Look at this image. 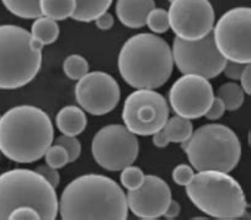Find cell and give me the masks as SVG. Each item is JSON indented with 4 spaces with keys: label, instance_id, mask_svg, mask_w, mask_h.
Returning <instances> with one entry per match:
<instances>
[{
    "label": "cell",
    "instance_id": "obj_15",
    "mask_svg": "<svg viewBox=\"0 0 251 220\" xmlns=\"http://www.w3.org/2000/svg\"><path fill=\"white\" fill-rule=\"evenodd\" d=\"M127 204L136 217L155 220L163 217L171 200V191L163 178L147 175L143 185L126 195Z\"/></svg>",
    "mask_w": 251,
    "mask_h": 220
},
{
    "label": "cell",
    "instance_id": "obj_36",
    "mask_svg": "<svg viewBox=\"0 0 251 220\" xmlns=\"http://www.w3.org/2000/svg\"><path fill=\"white\" fill-rule=\"evenodd\" d=\"M181 212V207L180 204H178L176 200L171 199L170 203H169L168 208H166L165 213H164L163 217H165L166 219L171 220V219H175V218L178 217V214H180Z\"/></svg>",
    "mask_w": 251,
    "mask_h": 220
},
{
    "label": "cell",
    "instance_id": "obj_38",
    "mask_svg": "<svg viewBox=\"0 0 251 220\" xmlns=\"http://www.w3.org/2000/svg\"><path fill=\"white\" fill-rule=\"evenodd\" d=\"M0 118H1V116H0Z\"/></svg>",
    "mask_w": 251,
    "mask_h": 220
},
{
    "label": "cell",
    "instance_id": "obj_19",
    "mask_svg": "<svg viewBox=\"0 0 251 220\" xmlns=\"http://www.w3.org/2000/svg\"><path fill=\"white\" fill-rule=\"evenodd\" d=\"M113 0H75L72 19L79 23H91L110 9Z\"/></svg>",
    "mask_w": 251,
    "mask_h": 220
},
{
    "label": "cell",
    "instance_id": "obj_24",
    "mask_svg": "<svg viewBox=\"0 0 251 220\" xmlns=\"http://www.w3.org/2000/svg\"><path fill=\"white\" fill-rule=\"evenodd\" d=\"M64 74L72 80H80L89 73V63L84 57L79 54H72L66 58L63 63Z\"/></svg>",
    "mask_w": 251,
    "mask_h": 220
},
{
    "label": "cell",
    "instance_id": "obj_6",
    "mask_svg": "<svg viewBox=\"0 0 251 220\" xmlns=\"http://www.w3.org/2000/svg\"><path fill=\"white\" fill-rule=\"evenodd\" d=\"M32 207L41 219L54 220L59 210L55 188L37 171L15 169L0 175V220L18 207Z\"/></svg>",
    "mask_w": 251,
    "mask_h": 220
},
{
    "label": "cell",
    "instance_id": "obj_8",
    "mask_svg": "<svg viewBox=\"0 0 251 220\" xmlns=\"http://www.w3.org/2000/svg\"><path fill=\"white\" fill-rule=\"evenodd\" d=\"M214 45L226 60L251 63V9L234 8L221 16L212 30Z\"/></svg>",
    "mask_w": 251,
    "mask_h": 220
},
{
    "label": "cell",
    "instance_id": "obj_32",
    "mask_svg": "<svg viewBox=\"0 0 251 220\" xmlns=\"http://www.w3.org/2000/svg\"><path fill=\"white\" fill-rule=\"evenodd\" d=\"M226 112V106H224L223 101L219 98H214L212 101L211 106H209L208 111L206 112V118L209 121H217L222 117Z\"/></svg>",
    "mask_w": 251,
    "mask_h": 220
},
{
    "label": "cell",
    "instance_id": "obj_1",
    "mask_svg": "<svg viewBox=\"0 0 251 220\" xmlns=\"http://www.w3.org/2000/svg\"><path fill=\"white\" fill-rule=\"evenodd\" d=\"M58 212L63 220H126L128 204L116 181L107 176L89 173L67 185L60 196Z\"/></svg>",
    "mask_w": 251,
    "mask_h": 220
},
{
    "label": "cell",
    "instance_id": "obj_4",
    "mask_svg": "<svg viewBox=\"0 0 251 220\" xmlns=\"http://www.w3.org/2000/svg\"><path fill=\"white\" fill-rule=\"evenodd\" d=\"M42 48L30 31L0 25V89L15 90L31 83L42 67Z\"/></svg>",
    "mask_w": 251,
    "mask_h": 220
},
{
    "label": "cell",
    "instance_id": "obj_22",
    "mask_svg": "<svg viewBox=\"0 0 251 220\" xmlns=\"http://www.w3.org/2000/svg\"><path fill=\"white\" fill-rule=\"evenodd\" d=\"M217 98L223 101L226 111H236L243 106L245 93L236 83H226L217 90Z\"/></svg>",
    "mask_w": 251,
    "mask_h": 220
},
{
    "label": "cell",
    "instance_id": "obj_34",
    "mask_svg": "<svg viewBox=\"0 0 251 220\" xmlns=\"http://www.w3.org/2000/svg\"><path fill=\"white\" fill-rule=\"evenodd\" d=\"M240 83H241V89L244 90V93H246V95H251V67L250 64H246V67L244 68L243 73L240 75Z\"/></svg>",
    "mask_w": 251,
    "mask_h": 220
},
{
    "label": "cell",
    "instance_id": "obj_27",
    "mask_svg": "<svg viewBox=\"0 0 251 220\" xmlns=\"http://www.w3.org/2000/svg\"><path fill=\"white\" fill-rule=\"evenodd\" d=\"M45 160L48 166L53 169H62L69 163L68 153L62 145H50L45 154Z\"/></svg>",
    "mask_w": 251,
    "mask_h": 220
},
{
    "label": "cell",
    "instance_id": "obj_5",
    "mask_svg": "<svg viewBox=\"0 0 251 220\" xmlns=\"http://www.w3.org/2000/svg\"><path fill=\"white\" fill-rule=\"evenodd\" d=\"M186 195L201 212L219 220H235L246 212L245 195L229 173L206 170L195 173Z\"/></svg>",
    "mask_w": 251,
    "mask_h": 220
},
{
    "label": "cell",
    "instance_id": "obj_28",
    "mask_svg": "<svg viewBox=\"0 0 251 220\" xmlns=\"http://www.w3.org/2000/svg\"><path fill=\"white\" fill-rule=\"evenodd\" d=\"M54 144L62 145L63 148L66 149L69 156V163H74L76 159H79L81 154V144L76 137H72V135L63 134L58 137L54 140Z\"/></svg>",
    "mask_w": 251,
    "mask_h": 220
},
{
    "label": "cell",
    "instance_id": "obj_9",
    "mask_svg": "<svg viewBox=\"0 0 251 220\" xmlns=\"http://www.w3.org/2000/svg\"><path fill=\"white\" fill-rule=\"evenodd\" d=\"M169 106L161 94L149 89H137L123 103L122 120L126 128L136 135H153L169 120Z\"/></svg>",
    "mask_w": 251,
    "mask_h": 220
},
{
    "label": "cell",
    "instance_id": "obj_21",
    "mask_svg": "<svg viewBox=\"0 0 251 220\" xmlns=\"http://www.w3.org/2000/svg\"><path fill=\"white\" fill-rule=\"evenodd\" d=\"M75 0H40V10L42 16L55 21L72 18L75 11Z\"/></svg>",
    "mask_w": 251,
    "mask_h": 220
},
{
    "label": "cell",
    "instance_id": "obj_25",
    "mask_svg": "<svg viewBox=\"0 0 251 220\" xmlns=\"http://www.w3.org/2000/svg\"><path fill=\"white\" fill-rule=\"evenodd\" d=\"M121 171H122L120 176L121 183H122L123 187L127 188L128 191L137 190V188H139L143 185L146 175H144L141 168L129 165Z\"/></svg>",
    "mask_w": 251,
    "mask_h": 220
},
{
    "label": "cell",
    "instance_id": "obj_17",
    "mask_svg": "<svg viewBox=\"0 0 251 220\" xmlns=\"http://www.w3.org/2000/svg\"><path fill=\"white\" fill-rule=\"evenodd\" d=\"M86 116L84 110L78 106H66L63 107L55 116V124L58 129L66 135H76L81 134L86 128Z\"/></svg>",
    "mask_w": 251,
    "mask_h": 220
},
{
    "label": "cell",
    "instance_id": "obj_30",
    "mask_svg": "<svg viewBox=\"0 0 251 220\" xmlns=\"http://www.w3.org/2000/svg\"><path fill=\"white\" fill-rule=\"evenodd\" d=\"M9 220H38L41 219V215L35 208L27 207H18L14 210H11L10 214L8 217Z\"/></svg>",
    "mask_w": 251,
    "mask_h": 220
},
{
    "label": "cell",
    "instance_id": "obj_29",
    "mask_svg": "<svg viewBox=\"0 0 251 220\" xmlns=\"http://www.w3.org/2000/svg\"><path fill=\"white\" fill-rule=\"evenodd\" d=\"M194 176V169H192L191 166L185 165V164L177 165L173 171V180L174 182L178 186H185L186 187L188 183L191 182Z\"/></svg>",
    "mask_w": 251,
    "mask_h": 220
},
{
    "label": "cell",
    "instance_id": "obj_33",
    "mask_svg": "<svg viewBox=\"0 0 251 220\" xmlns=\"http://www.w3.org/2000/svg\"><path fill=\"white\" fill-rule=\"evenodd\" d=\"M246 67V64L243 63H236V62H230V60H226V65H224L223 73L226 74V76L230 80H239L240 79L241 73H243L244 68Z\"/></svg>",
    "mask_w": 251,
    "mask_h": 220
},
{
    "label": "cell",
    "instance_id": "obj_7",
    "mask_svg": "<svg viewBox=\"0 0 251 220\" xmlns=\"http://www.w3.org/2000/svg\"><path fill=\"white\" fill-rule=\"evenodd\" d=\"M181 147L197 171L214 170L229 173L236 168L241 156L238 135L219 123L200 127L190 139L181 143Z\"/></svg>",
    "mask_w": 251,
    "mask_h": 220
},
{
    "label": "cell",
    "instance_id": "obj_37",
    "mask_svg": "<svg viewBox=\"0 0 251 220\" xmlns=\"http://www.w3.org/2000/svg\"><path fill=\"white\" fill-rule=\"evenodd\" d=\"M168 1H170V3H173V1H174V0H168Z\"/></svg>",
    "mask_w": 251,
    "mask_h": 220
},
{
    "label": "cell",
    "instance_id": "obj_26",
    "mask_svg": "<svg viewBox=\"0 0 251 220\" xmlns=\"http://www.w3.org/2000/svg\"><path fill=\"white\" fill-rule=\"evenodd\" d=\"M146 25H148V27L154 33L166 32L170 28V26H169L168 11L161 8H154L147 16Z\"/></svg>",
    "mask_w": 251,
    "mask_h": 220
},
{
    "label": "cell",
    "instance_id": "obj_16",
    "mask_svg": "<svg viewBox=\"0 0 251 220\" xmlns=\"http://www.w3.org/2000/svg\"><path fill=\"white\" fill-rule=\"evenodd\" d=\"M154 8V0H117L116 15L122 25L129 28H142L146 26L147 16Z\"/></svg>",
    "mask_w": 251,
    "mask_h": 220
},
{
    "label": "cell",
    "instance_id": "obj_20",
    "mask_svg": "<svg viewBox=\"0 0 251 220\" xmlns=\"http://www.w3.org/2000/svg\"><path fill=\"white\" fill-rule=\"evenodd\" d=\"M59 25L55 20H52L46 16H40L35 20L31 27V35L33 40L45 47L47 45H52L59 37Z\"/></svg>",
    "mask_w": 251,
    "mask_h": 220
},
{
    "label": "cell",
    "instance_id": "obj_12",
    "mask_svg": "<svg viewBox=\"0 0 251 220\" xmlns=\"http://www.w3.org/2000/svg\"><path fill=\"white\" fill-rule=\"evenodd\" d=\"M168 18L176 37L199 41L212 32L216 16L209 0H174Z\"/></svg>",
    "mask_w": 251,
    "mask_h": 220
},
{
    "label": "cell",
    "instance_id": "obj_14",
    "mask_svg": "<svg viewBox=\"0 0 251 220\" xmlns=\"http://www.w3.org/2000/svg\"><path fill=\"white\" fill-rule=\"evenodd\" d=\"M75 98L79 106L90 115H107L120 102V85L107 73H88L76 83Z\"/></svg>",
    "mask_w": 251,
    "mask_h": 220
},
{
    "label": "cell",
    "instance_id": "obj_10",
    "mask_svg": "<svg viewBox=\"0 0 251 220\" xmlns=\"http://www.w3.org/2000/svg\"><path fill=\"white\" fill-rule=\"evenodd\" d=\"M91 151L96 164L107 171H121L132 165L139 154L137 135L126 125L110 124L94 135Z\"/></svg>",
    "mask_w": 251,
    "mask_h": 220
},
{
    "label": "cell",
    "instance_id": "obj_23",
    "mask_svg": "<svg viewBox=\"0 0 251 220\" xmlns=\"http://www.w3.org/2000/svg\"><path fill=\"white\" fill-rule=\"evenodd\" d=\"M13 15L21 19H37L42 16L40 0H1Z\"/></svg>",
    "mask_w": 251,
    "mask_h": 220
},
{
    "label": "cell",
    "instance_id": "obj_35",
    "mask_svg": "<svg viewBox=\"0 0 251 220\" xmlns=\"http://www.w3.org/2000/svg\"><path fill=\"white\" fill-rule=\"evenodd\" d=\"M113 23H115V20H113V16L111 15L110 13H107V11H106V13H103L102 15L99 16V18L95 20L96 27L100 28V30H102V31L110 30V28L113 26Z\"/></svg>",
    "mask_w": 251,
    "mask_h": 220
},
{
    "label": "cell",
    "instance_id": "obj_3",
    "mask_svg": "<svg viewBox=\"0 0 251 220\" xmlns=\"http://www.w3.org/2000/svg\"><path fill=\"white\" fill-rule=\"evenodd\" d=\"M118 70L134 89H155L170 79L174 59L170 46L153 33H138L126 41L118 54Z\"/></svg>",
    "mask_w": 251,
    "mask_h": 220
},
{
    "label": "cell",
    "instance_id": "obj_18",
    "mask_svg": "<svg viewBox=\"0 0 251 220\" xmlns=\"http://www.w3.org/2000/svg\"><path fill=\"white\" fill-rule=\"evenodd\" d=\"M159 132L161 133L163 138L168 144L170 143H183L194 133V125L192 122L187 118L175 116L166 121L165 125Z\"/></svg>",
    "mask_w": 251,
    "mask_h": 220
},
{
    "label": "cell",
    "instance_id": "obj_11",
    "mask_svg": "<svg viewBox=\"0 0 251 220\" xmlns=\"http://www.w3.org/2000/svg\"><path fill=\"white\" fill-rule=\"evenodd\" d=\"M174 64L182 74H195L213 79L223 73L226 59L214 45L212 32L199 41H183L175 37L173 43Z\"/></svg>",
    "mask_w": 251,
    "mask_h": 220
},
{
    "label": "cell",
    "instance_id": "obj_13",
    "mask_svg": "<svg viewBox=\"0 0 251 220\" xmlns=\"http://www.w3.org/2000/svg\"><path fill=\"white\" fill-rule=\"evenodd\" d=\"M213 98V88L208 79L195 74H183L169 91V101L174 112L187 120L203 117Z\"/></svg>",
    "mask_w": 251,
    "mask_h": 220
},
{
    "label": "cell",
    "instance_id": "obj_31",
    "mask_svg": "<svg viewBox=\"0 0 251 220\" xmlns=\"http://www.w3.org/2000/svg\"><path fill=\"white\" fill-rule=\"evenodd\" d=\"M36 171H37L38 173H41V175H42L54 188H57L58 186H59L60 175L59 172H58L57 169H53L48 165H41L36 169Z\"/></svg>",
    "mask_w": 251,
    "mask_h": 220
},
{
    "label": "cell",
    "instance_id": "obj_2",
    "mask_svg": "<svg viewBox=\"0 0 251 220\" xmlns=\"http://www.w3.org/2000/svg\"><path fill=\"white\" fill-rule=\"evenodd\" d=\"M53 137L50 116L35 106H16L0 118V151L15 163L40 160L52 145Z\"/></svg>",
    "mask_w": 251,
    "mask_h": 220
}]
</instances>
